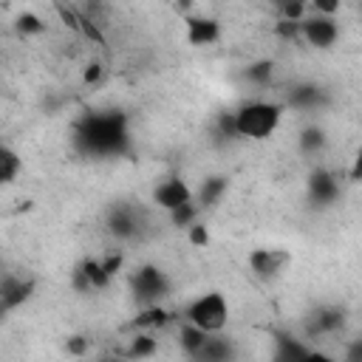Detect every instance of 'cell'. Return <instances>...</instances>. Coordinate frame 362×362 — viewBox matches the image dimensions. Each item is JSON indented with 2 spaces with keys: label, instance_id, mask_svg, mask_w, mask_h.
Instances as JSON below:
<instances>
[{
  "label": "cell",
  "instance_id": "cell-1",
  "mask_svg": "<svg viewBox=\"0 0 362 362\" xmlns=\"http://www.w3.org/2000/svg\"><path fill=\"white\" fill-rule=\"evenodd\" d=\"M74 147L93 158H116L130 150V124L122 110H90L74 122Z\"/></svg>",
  "mask_w": 362,
  "mask_h": 362
},
{
  "label": "cell",
  "instance_id": "cell-2",
  "mask_svg": "<svg viewBox=\"0 0 362 362\" xmlns=\"http://www.w3.org/2000/svg\"><path fill=\"white\" fill-rule=\"evenodd\" d=\"M286 105L283 102H269V99H252L243 102L235 110V130L238 139L246 141H266L277 133L280 122H283Z\"/></svg>",
  "mask_w": 362,
  "mask_h": 362
},
{
  "label": "cell",
  "instance_id": "cell-3",
  "mask_svg": "<svg viewBox=\"0 0 362 362\" xmlns=\"http://www.w3.org/2000/svg\"><path fill=\"white\" fill-rule=\"evenodd\" d=\"M184 322H192L195 328L206 334H223L229 322V303L221 291H204L195 300L184 305Z\"/></svg>",
  "mask_w": 362,
  "mask_h": 362
},
{
  "label": "cell",
  "instance_id": "cell-4",
  "mask_svg": "<svg viewBox=\"0 0 362 362\" xmlns=\"http://www.w3.org/2000/svg\"><path fill=\"white\" fill-rule=\"evenodd\" d=\"M130 291H133V300L141 308H147V305H161V300L170 297L173 283H170V274L161 266L141 263L130 274Z\"/></svg>",
  "mask_w": 362,
  "mask_h": 362
},
{
  "label": "cell",
  "instance_id": "cell-5",
  "mask_svg": "<svg viewBox=\"0 0 362 362\" xmlns=\"http://www.w3.org/2000/svg\"><path fill=\"white\" fill-rule=\"evenodd\" d=\"M291 263V255L286 249H269V246H257L249 252L246 266L257 280H274L283 274V269Z\"/></svg>",
  "mask_w": 362,
  "mask_h": 362
},
{
  "label": "cell",
  "instance_id": "cell-6",
  "mask_svg": "<svg viewBox=\"0 0 362 362\" xmlns=\"http://www.w3.org/2000/svg\"><path fill=\"white\" fill-rule=\"evenodd\" d=\"M37 291V280L34 277H23V274H3L0 280V311L11 314L17 308H23Z\"/></svg>",
  "mask_w": 362,
  "mask_h": 362
},
{
  "label": "cell",
  "instance_id": "cell-7",
  "mask_svg": "<svg viewBox=\"0 0 362 362\" xmlns=\"http://www.w3.org/2000/svg\"><path fill=\"white\" fill-rule=\"evenodd\" d=\"M339 40V23L337 17H320V14H308L303 20V42L317 48V51H328L334 48Z\"/></svg>",
  "mask_w": 362,
  "mask_h": 362
},
{
  "label": "cell",
  "instance_id": "cell-8",
  "mask_svg": "<svg viewBox=\"0 0 362 362\" xmlns=\"http://www.w3.org/2000/svg\"><path fill=\"white\" fill-rule=\"evenodd\" d=\"M305 192H308V201L314 206L328 209L339 198V178L328 167H314L308 173V181H305Z\"/></svg>",
  "mask_w": 362,
  "mask_h": 362
},
{
  "label": "cell",
  "instance_id": "cell-9",
  "mask_svg": "<svg viewBox=\"0 0 362 362\" xmlns=\"http://www.w3.org/2000/svg\"><path fill=\"white\" fill-rule=\"evenodd\" d=\"M192 201H195V192L189 189V184L181 175H170V178L158 181L156 189H153V204L167 209V212H175L184 204H192Z\"/></svg>",
  "mask_w": 362,
  "mask_h": 362
},
{
  "label": "cell",
  "instance_id": "cell-10",
  "mask_svg": "<svg viewBox=\"0 0 362 362\" xmlns=\"http://www.w3.org/2000/svg\"><path fill=\"white\" fill-rule=\"evenodd\" d=\"M184 37L192 48H209L221 40V23L206 14H192L184 20Z\"/></svg>",
  "mask_w": 362,
  "mask_h": 362
},
{
  "label": "cell",
  "instance_id": "cell-11",
  "mask_svg": "<svg viewBox=\"0 0 362 362\" xmlns=\"http://www.w3.org/2000/svg\"><path fill=\"white\" fill-rule=\"evenodd\" d=\"M105 226L113 238L119 240H133L139 235V212L127 204H113L107 209V218H105Z\"/></svg>",
  "mask_w": 362,
  "mask_h": 362
},
{
  "label": "cell",
  "instance_id": "cell-12",
  "mask_svg": "<svg viewBox=\"0 0 362 362\" xmlns=\"http://www.w3.org/2000/svg\"><path fill=\"white\" fill-rule=\"evenodd\" d=\"M345 328V311L339 305H320L308 320V334L314 337H331Z\"/></svg>",
  "mask_w": 362,
  "mask_h": 362
},
{
  "label": "cell",
  "instance_id": "cell-13",
  "mask_svg": "<svg viewBox=\"0 0 362 362\" xmlns=\"http://www.w3.org/2000/svg\"><path fill=\"white\" fill-rule=\"evenodd\" d=\"M325 105V90L317 85V82H300L288 90V99H286V107H294V110H317Z\"/></svg>",
  "mask_w": 362,
  "mask_h": 362
},
{
  "label": "cell",
  "instance_id": "cell-14",
  "mask_svg": "<svg viewBox=\"0 0 362 362\" xmlns=\"http://www.w3.org/2000/svg\"><path fill=\"white\" fill-rule=\"evenodd\" d=\"M189 359L192 362H235V342L223 334H209L204 348Z\"/></svg>",
  "mask_w": 362,
  "mask_h": 362
},
{
  "label": "cell",
  "instance_id": "cell-15",
  "mask_svg": "<svg viewBox=\"0 0 362 362\" xmlns=\"http://www.w3.org/2000/svg\"><path fill=\"white\" fill-rule=\"evenodd\" d=\"M272 345H274V354H272V362H300L308 351V345H303L294 334L288 331H274L272 334Z\"/></svg>",
  "mask_w": 362,
  "mask_h": 362
},
{
  "label": "cell",
  "instance_id": "cell-16",
  "mask_svg": "<svg viewBox=\"0 0 362 362\" xmlns=\"http://www.w3.org/2000/svg\"><path fill=\"white\" fill-rule=\"evenodd\" d=\"M229 189V178L226 175H206L195 192V204L201 209H212L215 204H221V198L226 195Z\"/></svg>",
  "mask_w": 362,
  "mask_h": 362
},
{
  "label": "cell",
  "instance_id": "cell-17",
  "mask_svg": "<svg viewBox=\"0 0 362 362\" xmlns=\"http://www.w3.org/2000/svg\"><path fill=\"white\" fill-rule=\"evenodd\" d=\"M158 354V339L153 331H139L130 337L127 348H124V359L127 362H144V359H153Z\"/></svg>",
  "mask_w": 362,
  "mask_h": 362
},
{
  "label": "cell",
  "instance_id": "cell-18",
  "mask_svg": "<svg viewBox=\"0 0 362 362\" xmlns=\"http://www.w3.org/2000/svg\"><path fill=\"white\" fill-rule=\"evenodd\" d=\"M173 322V311L170 308H164V305H147V308H141L136 317H133V328H139V331H161V328H167Z\"/></svg>",
  "mask_w": 362,
  "mask_h": 362
},
{
  "label": "cell",
  "instance_id": "cell-19",
  "mask_svg": "<svg viewBox=\"0 0 362 362\" xmlns=\"http://www.w3.org/2000/svg\"><path fill=\"white\" fill-rule=\"evenodd\" d=\"M325 144H328V136L320 124H305L297 136V150L303 156H320L325 150Z\"/></svg>",
  "mask_w": 362,
  "mask_h": 362
},
{
  "label": "cell",
  "instance_id": "cell-20",
  "mask_svg": "<svg viewBox=\"0 0 362 362\" xmlns=\"http://www.w3.org/2000/svg\"><path fill=\"white\" fill-rule=\"evenodd\" d=\"M274 71H277V65H274L272 59H255V62H249V65L243 68V79H246L249 85L266 88V85L274 82Z\"/></svg>",
  "mask_w": 362,
  "mask_h": 362
},
{
  "label": "cell",
  "instance_id": "cell-21",
  "mask_svg": "<svg viewBox=\"0 0 362 362\" xmlns=\"http://www.w3.org/2000/svg\"><path fill=\"white\" fill-rule=\"evenodd\" d=\"M76 269L85 274V280L90 283L93 291H102V288L110 286V277H107V272L102 269V260H99V257H82V260L76 263Z\"/></svg>",
  "mask_w": 362,
  "mask_h": 362
},
{
  "label": "cell",
  "instance_id": "cell-22",
  "mask_svg": "<svg viewBox=\"0 0 362 362\" xmlns=\"http://www.w3.org/2000/svg\"><path fill=\"white\" fill-rule=\"evenodd\" d=\"M20 173H23V158H20V153L6 144V147L0 150V181L8 187V184H14V181L20 178Z\"/></svg>",
  "mask_w": 362,
  "mask_h": 362
},
{
  "label": "cell",
  "instance_id": "cell-23",
  "mask_svg": "<svg viewBox=\"0 0 362 362\" xmlns=\"http://www.w3.org/2000/svg\"><path fill=\"white\" fill-rule=\"evenodd\" d=\"M206 339H209V334L201 331V328H195L192 322H184L181 331H178V345H181V351H184L187 356H195V354L204 348Z\"/></svg>",
  "mask_w": 362,
  "mask_h": 362
},
{
  "label": "cell",
  "instance_id": "cell-24",
  "mask_svg": "<svg viewBox=\"0 0 362 362\" xmlns=\"http://www.w3.org/2000/svg\"><path fill=\"white\" fill-rule=\"evenodd\" d=\"M14 31L20 37H40L45 31V20L37 11H20L14 17Z\"/></svg>",
  "mask_w": 362,
  "mask_h": 362
},
{
  "label": "cell",
  "instance_id": "cell-25",
  "mask_svg": "<svg viewBox=\"0 0 362 362\" xmlns=\"http://www.w3.org/2000/svg\"><path fill=\"white\" fill-rule=\"evenodd\" d=\"M305 17H308V3L305 0H280L277 3V20L303 23Z\"/></svg>",
  "mask_w": 362,
  "mask_h": 362
},
{
  "label": "cell",
  "instance_id": "cell-26",
  "mask_svg": "<svg viewBox=\"0 0 362 362\" xmlns=\"http://www.w3.org/2000/svg\"><path fill=\"white\" fill-rule=\"evenodd\" d=\"M198 215H201V206L192 201V204H184L181 209L170 212V223L178 226V229H189L192 223H198Z\"/></svg>",
  "mask_w": 362,
  "mask_h": 362
},
{
  "label": "cell",
  "instance_id": "cell-27",
  "mask_svg": "<svg viewBox=\"0 0 362 362\" xmlns=\"http://www.w3.org/2000/svg\"><path fill=\"white\" fill-rule=\"evenodd\" d=\"M79 34L88 40V42H93V45H105V34H102V28H99V23L88 14V11H82V23H79Z\"/></svg>",
  "mask_w": 362,
  "mask_h": 362
},
{
  "label": "cell",
  "instance_id": "cell-28",
  "mask_svg": "<svg viewBox=\"0 0 362 362\" xmlns=\"http://www.w3.org/2000/svg\"><path fill=\"white\" fill-rule=\"evenodd\" d=\"M274 34L286 42H297L303 40V23H288V20H277L274 23Z\"/></svg>",
  "mask_w": 362,
  "mask_h": 362
},
{
  "label": "cell",
  "instance_id": "cell-29",
  "mask_svg": "<svg viewBox=\"0 0 362 362\" xmlns=\"http://www.w3.org/2000/svg\"><path fill=\"white\" fill-rule=\"evenodd\" d=\"M88 351H90V339H88L85 334H68V337H65V354H68V356H76V359H79V356H85Z\"/></svg>",
  "mask_w": 362,
  "mask_h": 362
},
{
  "label": "cell",
  "instance_id": "cell-30",
  "mask_svg": "<svg viewBox=\"0 0 362 362\" xmlns=\"http://www.w3.org/2000/svg\"><path fill=\"white\" fill-rule=\"evenodd\" d=\"M102 76H105V65H102L99 59H90V62L82 68V85H85V88L99 85V82H102Z\"/></svg>",
  "mask_w": 362,
  "mask_h": 362
},
{
  "label": "cell",
  "instance_id": "cell-31",
  "mask_svg": "<svg viewBox=\"0 0 362 362\" xmlns=\"http://www.w3.org/2000/svg\"><path fill=\"white\" fill-rule=\"evenodd\" d=\"M187 240H189V246H195V249H206L209 246V229H206V223H192L189 229H187Z\"/></svg>",
  "mask_w": 362,
  "mask_h": 362
},
{
  "label": "cell",
  "instance_id": "cell-32",
  "mask_svg": "<svg viewBox=\"0 0 362 362\" xmlns=\"http://www.w3.org/2000/svg\"><path fill=\"white\" fill-rule=\"evenodd\" d=\"M215 136H221V139H238V130H235V110L218 116V122H215Z\"/></svg>",
  "mask_w": 362,
  "mask_h": 362
},
{
  "label": "cell",
  "instance_id": "cell-33",
  "mask_svg": "<svg viewBox=\"0 0 362 362\" xmlns=\"http://www.w3.org/2000/svg\"><path fill=\"white\" fill-rule=\"evenodd\" d=\"M99 260H102V269L107 272V277H110V280L124 269V255H122V252H107V255H105V257H99Z\"/></svg>",
  "mask_w": 362,
  "mask_h": 362
},
{
  "label": "cell",
  "instance_id": "cell-34",
  "mask_svg": "<svg viewBox=\"0 0 362 362\" xmlns=\"http://www.w3.org/2000/svg\"><path fill=\"white\" fill-rule=\"evenodd\" d=\"M348 181L351 184H362V147L356 150V156H354V161L348 167Z\"/></svg>",
  "mask_w": 362,
  "mask_h": 362
},
{
  "label": "cell",
  "instance_id": "cell-35",
  "mask_svg": "<svg viewBox=\"0 0 362 362\" xmlns=\"http://www.w3.org/2000/svg\"><path fill=\"white\" fill-rule=\"evenodd\" d=\"M342 362H362V339H354V342L345 345Z\"/></svg>",
  "mask_w": 362,
  "mask_h": 362
},
{
  "label": "cell",
  "instance_id": "cell-36",
  "mask_svg": "<svg viewBox=\"0 0 362 362\" xmlns=\"http://www.w3.org/2000/svg\"><path fill=\"white\" fill-rule=\"evenodd\" d=\"M300 362H337L331 354H325V351H317V348H308L305 351V356L300 359Z\"/></svg>",
  "mask_w": 362,
  "mask_h": 362
},
{
  "label": "cell",
  "instance_id": "cell-37",
  "mask_svg": "<svg viewBox=\"0 0 362 362\" xmlns=\"http://www.w3.org/2000/svg\"><path fill=\"white\" fill-rule=\"evenodd\" d=\"M71 286H74L76 291H93V288H90V283L85 280V274H82L79 269H74V274H71Z\"/></svg>",
  "mask_w": 362,
  "mask_h": 362
}]
</instances>
